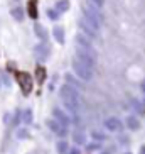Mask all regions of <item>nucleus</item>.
Masks as SVG:
<instances>
[{
	"mask_svg": "<svg viewBox=\"0 0 145 154\" xmlns=\"http://www.w3.org/2000/svg\"><path fill=\"white\" fill-rule=\"evenodd\" d=\"M36 73H37V83H44V76H46V69L44 68H41V66H39V68L36 69Z\"/></svg>",
	"mask_w": 145,
	"mask_h": 154,
	"instance_id": "nucleus-19",
	"label": "nucleus"
},
{
	"mask_svg": "<svg viewBox=\"0 0 145 154\" xmlns=\"http://www.w3.org/2000/svg\"><path fill=\"white\" fill-rule=\"evenodd\" d=\"M64 80H66V83H68V85L74 86V88H78V90H81V88H84V86L81 85V82H79V80H76V78L72 76L71 73H66V75H64Z\"/></svg>",
	"mask_w": 145,
	"mask_h": 154,
	"instance_id": "nucleus-11",
	"label": "nucleus"
},
{
	"mask_svg": "<svg viewBox=\"0 0 145 154\" xmlns=\"http://www.w3.org/2000/svg\"><path fill=\"white\" fill-rule=\"evenodd\" d=\"M4 82H5V85H10V80H9V76H7V75H4Z\"/></svg>",
	"mask_w": 145,
	"mask_h": 154,
	"instance_id": "nucleus-28",
	"label": "nucleus"
},
{
	"mask_svg": "<svg viewBox=\"0 0 145 154\" xmlns=\"http://www.w3.org/2000/svg\"><path fill=\"white\" fill-rule=\"evenodd\" d=\"M81 12H83V19L90 24L91 27H95L96 31H100V26L103 24V15L95 7H91V5H83Z\"/></svg>",
	"mask_w": 145,
	"mask_h": 154,
	"instance_id": "nucleus-3",
	"label": "nucleus"
},
{
	"mask_svg": "<svg viewBox=\"0 0 145 154\" xmlns=\"http://www.w3.org/2000/svg\"><path fill=\"white\" fill-rule=\"evenodd\" d=\"M79 29H81V34H84L86 37H90V39H98V31H96L95 27H91L90 24L84 20V19H79Z\"/></svg>",
	"mask_w": 145,
	"mask_h": 154,
	"instance_id": "nucleus-8",
	"label": "nucleus"
},
{
	"mask_svg": "<svg viewBox=\"0 0 145 154\" xmlns=\"http://www.w3.org/2000/svg\"><path fill=\"white\" fill-rule=\"evenodd\" d=\"M88 151H95V149H100V144H88L86 146Z\"/></svg>",
	"mask_w": 145,
	"mask_h": 154,
	"instance_id": "nucleus-25",
	"label": "nucleus"
},
{
	"mask_svg": "<svg viewBox=\"0 0 145 154\" xmlns=\"http://www.w3.org/2000/svg\"><path fill=\"white\" fill-rule=\"evenodd\" d=\"M34 54H36V58L39 59V61H46L47 56L51 54V49H49V46H47V41L34 46Z\"/></svg>",
	"mask_w": 145,
	"mask_h": 154,
	"instance_id": "nucleus-7",
	"label": "nucleus"
},
{
	"mask_svg": "<svg viewBox=\"0 0 145 154\" xmlns=\"http://www.w3.org/2000/svg\"><path fill=\"white\" fill-rule=\"evenodd\" d=\"M127 127L130 129V131H137V129L140 127V122H138L133 115H128L127 117Z\"/></svg>",
	"mask_w": 145,
	"mask_h": 154,
	"instance_id": "nucleus-14",
	"label": "nucleus"
},
{
	"mask_svg": "<svg viewBox=\"0 0 145 154\" xmlns=\"http://www.w3.org/2000/svg\"><path fill=\"white\" fill-rule=\"evenodd\" d=\"M17 137H19V139H24V137H27V131H25V129L19 131V132H17Z\"/></svg>",
	"mask_w": 145,
	"mask_h": 154,
	"instance_id": "nucleus-24",
	"label": "nucleus"
},
{
	"mask_svg": "<svg viewBox=\"0 0 145 154\" xmlns=\"http://www.w3.org/2000/svg\"><path fill=\"white\" fill-rule=\"evenodd\" d=\"M24 122L25 124L32 122V110H25V112H24Z\"/></svg>",
	"mask_w": 145,
	"mask_h": 154,
	"instance_id": "nucleus-21",
	"label": "nucleus"
},
{
	"mask_svg": "<svg viewBox=\"0 0 145 154\" xmlns=\"http://www.w3.org/2000/svg\"><path fill=\"white\" fill-rule=\"evenodd\" d=\"M71 68L72 71H74V75H76L78 78H81V80H84V82H91L93 80V73H95V69L91 68V66H88L86 63H83L81 59H71Z\"/></svg>",
	"mask_w": 145,
	"mask_h": 154,
	"instance_id": "nucleus-4",
	"label": "nucleus"
},
{
	"mask_svg": "<svg viewBox=\"0 0 145 154\" xmlns=\"http://www.w3.org/2000/svg\"><path fill=\"white\" fill-rule=\"evenodd\" d=\"M74 44H76V58L81 59L83 63H86L88 66H91V68L95 69L96 59H98V53H96V49L93 48L91 39L79 32V34L74 36Z\"/></svg>",
	"mask_w": 145,
	"mask_h": 154,
	"instance_id": "nucleus-1",
	"label": "nucleus"
},
{
	"mask_svg": "<svg viewBox=\"0 0 145 154\" xmlns=\"http://www.w3.org/2000/svg\"><path fill=\"white\" fill-rule=\"evenodd\" d=\"M72 140L78 142V144H84L86 142V136L81 134V132H72Z\"/></svg>",
	"mask_w": 145,
	"mask_h": 154,
	"instance_id": "nucleus-17",
	"label": "nucleus"
},
{
	"mask_svg": "<svg viewBox=\"0 0 145 154\" xmlns=\"http://www.w3.org/2000/svg\"><path fill=\"white\" fill-rule=\"evenodd\" d=\"M29 15H31L32 19H37V4H36V0H29Z\"/></svg>",
	"mask_w": 145,
	"mask_h": 154,
	"instance_id": "nucleus-15",
	"label": "nucleus"
},
{
	"mask_svg": "<svg viewBox=\"0 0 145 154\" xmlns=\"http://www.w3.org/2000/svg\"><path fill=\"white\" fill-rule=\"evenodd\" d=\"M34 31H36V34H37V37H39V39H42V41H47V31H46V29L42 27L39 22L34 24Z\"/></svg>",
	"mask_w": 145,
	"mask_h": 154,
	"instance_id": "nucleus-13",
	"label": "nucleus"
},
{
	"mask_svg": "<svg viewBox=\"0 0 145 154\" xmlns=\"http://www.w3.org/2000/svg\"><path fill=\"white\" fill-rule=\"evenodd\" d=\"M105 127H106L110 132H120L123 125L117 117H108L106 120H105Z\"/></svg>",
	"mask_w": 145,
	"mask_h": 154,
	"instance_id": "nucleus-9",
	"label": "nucleus"
},
{
	"mask_svg": "<svg viewBox=\"0 0 145 154\" xmlns=\"http://www.w3.org/2000/svg\"><path fill=\"white\" fill-rule=\"evenodd\" d=\"M91 2H93V5H95L96 9H101L105 5V0H91Z\"/></svg>",
	"mask_w": 145,
	"mask_h": 154,
	"instance_id": "nucleus-23",
	"label": "nucleus"
},
{
	"mask_svg": "<svg viewBox=\"0 0 145 154\" xmlns=\"http://www.w3.org/2000/svg\"><path fill=\"white\" fill-rule=\"evenodd\" d=\"M69 154H79V151H78V149H71V151H69Z\"/></svg>",
	"mask_w": 145,
	"mask_h": 154,
	"instance_id": "nucleus-29",
	"label": "nucleus"
},
{
	"mask_svg": "<svg viewBox=\"0 0 145 154\" xmlns=\"http://www.w3.org/2000/svg\"><path fill=\"white\" fill-rule=\"evenodd\" d=\"M17 82L22 88V93L24 95H29L32 91V76L25 71H19L17 73Z\"/></svg>",
	"mask_w": 145,
	"mask_h": 154,
	"instance_id": "nucleus-5",
	"label": "nucleus"
},
{
	"mask_svg": "<svg viewBox=\"0 0 145 154\" xmlns=\"http://www.w3.org/2000/svg\"><path fill=\"white\" fill-rule=\"evenodd\" d=\"M93 137H95V139H98V142H100V139H101V140H105V139H106V136H105L103 132H98V131H95V132H93Z\"/></svg>",
	"mask_w": 145,
	"mask_h": 154,
	"instance_id": "nucleus-22",
	"label": "nucleus"
},
{
	"mask_svg": "<svg viewBox=\"0 0 145 154\" xmlns=\"http://www.w3.org/2000/svg\"><path fill=\"white\" fill-rule=\"evenodd\" d=\"M52 34H54V39L59 42V44H64V29L61 26H56L52 29Z\"/></svg>",
	"mask_w": 145,
	"mask_h": 154,
	"instance_id": "nucleus-12",
	"label": "nucleus"
},
{
	"mask_svg": "<svg viewBox=\"0 0 145 154\" xmlns=\"http://www.w3.org/2000/svg\"><path fill=\"white\" fill-rule=\"evenodd\" d=\"M52 117H54L56 120H58V122H61L63 125H66V127H68V125H69V122H71L68 115H66V113H64L63 110H59V109H54V110H52Z\"/></svg>",
	"mask_w": 145,
	"mask_h": 154,
	"instance_id": "nucleus-10",
	"label": "nucleus"
},
{
	"mask_svg": "<svg viewBox=\"0 0 145 154\" xmlns=\"http://www.w3.org/2000/svg\"><path fill=\"white\" fill-rule=\"evenodd\" d=\"M47 14H49V17L52 19V20H56V19H58V14H56L54 10H47Z\"/></svg>",
	"mask_w": 145,
	"mask_h": 154,
	"instance_id": "nucleus-26",
	"label": "nucleus"
},
{
	"mask_svg": "<svg viewBox=\"0 0 145 154\" xmlns=\"http://www.w3.org/2000/svg\"><path fill=\"white\" fill-rule=\"evenodd\" d=\"M58 10L66 12V10H68V0H59L58 2Z\"/></svg>",
	"mask_w": 145,
	"mask_h": 154,
	"instance_id": "nucleus-20",
	"label": "nucleus"
},
{
	"mask_svg": "<svg viewBox=\"0 0 145 154\" xmlns=\"http://www.w3.org/2000/svg\"><path fill=\"white\" fill-rule=\"evenodd\" d=\"M46 125L49 127V131H52L54 134H58V136H61V137L68 134L66 125H63L61 122H58L56 119H47V120H46Z\"/></svg>",
	"mask_w": 145,
	"mask_h": 154,
	"instance_id": "nucleus-6",
	"label": "nucleus"
},
{
	"mask_svg": "<svg viewBox=\"0 0 145 154\" xmlns=\"http://www.w3.org/2000/svg\"><path fill=\"white\" fill-rule=\"evenodd\" d=\"M4 122H10V112H5V115H4Z\"/></svg>",
	"mask_w": 145,
	"mask_h": 154,
	"instance_id": "nucleus-27",
	"label": "nucleus"
},
{
	"mask_svg": "<svg viewBox=\"0 0 145 154\" xmlns=\"http://www.w3.org/2000/svg\"><path fill=\"white\" fill-rule=\"evenodd\" d=\"M56 149H58L59 154H66V151H68V144H66V140H59L58 144H56Z\"/></svg>",
	"mask_w": 145,
	"mask_h": 154,
	"instance_id": "nucleus-18",
	"label": "nucleus"
},
{
	"mask_svg": "<svg viewBox=\"0 0 145 154\" xmlns=\"http://www.w3.org/2000/svg\"><path fill=\"white\" fill-rule=\"evenodd\" d=\"M59 97H61V100H63L64 103H71L74 107H79L83 102V97L79 93V90L71 85H68V83L59 88Z\"/></svg>",
	"mask_w": 145,
	"mask_h": 154,
	"instance_id": "nucleus-2",
	"label": "nucleus"
},
{
	"mask_svg": "<svg viewBox=\"0 0 145 154\" xmlns=\"http://www.w3.org/2000/svg\"><path fill=\"white\" fill-rule=\"evenodd\" d=\"M140 154H145V146H142V149H140Z\"/></svg>",
	"mask_w": 145,
	"mask_h": 154,
	"instance_id": "nucleus-30",
	"label": "nucleus"
},
{
	"mask_svg": "<svg viewBox=\"0 0 145 154\" xmlns=\"http://www.w3.org/2000/svg\"><path fill=\"white\" fill-rule=\"evenodd\" d=\"M10 14H12V17L15 19V20H24V10L20 9V7H14V9L10 10Z\"/></svg>",
	"mask_w": 145,
	"mask_h": 154,
	"instance_id": "nucleus-16",
	"label": "nucleus"
}]
</instances>
